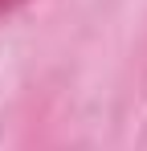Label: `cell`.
I'll return each instance as SVG.
<instances>
[{"label": "cell", "mask_w": 147, "mask_h": 151, "mask_svg": "<svg viewBox=\"0 0 147 151\" xmlns=\"http://www.w3.org/2000/svg\"><path fill=\"white\" fill-rule=\"evenodd\" d=\"M17 4H24V0H0V17H4V12H12Z\"/></svg>", "instance_id": "1"}]
</instances>
